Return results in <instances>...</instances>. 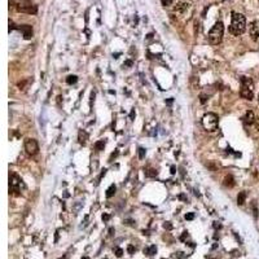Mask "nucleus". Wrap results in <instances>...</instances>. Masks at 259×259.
I'll list each match as a JSON object with an SVG mask.
<instances>
[{
  "label": "nucleus",
  "mask_w": 259,
  "mask_h": 259,
  "mask_svg": "<svg viewBox=\"0 0 259 259\" xmlns=\"http://www.w3.org/2000/svg\"><path fill=\"white\" fill-rule=\"evenodd\" d=\"M246 30V18L244 14L237 13V12H232V22L229 26V33L234 36L242 35Z\"/></svg>",
  "instance_id": "nucleus-1"
},
{
  "label": "nucleus",
  "mask_w": 259,
  "mask_h": 259,
  "mask_svg": "<svg viewBox=\"0 0 259 259\" xmlns=\"http://www.w3.org/2000/svg\"><path fill=\"white\" fill-rule=\"evenodd\" d=\"M223 33H224V25H223V22H220V21L215 22V25L211 27V30L209 31V35H207L209 43L213 44V45L220 44L222 43V39H223Z\"/></svg>",
  "instance_id": "nucleus-2"
},
{
  "label": "nucleus",
  "mask_w": 259,
  "mask_h": 259,
  "mask_svg": "<svg viewBox=\"0 0 259 259\" xmlns=\"http://www.w3.org/2000/svg\"><path fill=\"white\" fill-rule=\"evenodd\" d=\"M241 83V90H240V96L245 100H253L254 97V84L253 81L247 76H241L240 78Z\"/></svg>",
  "instance_id": "nucleus-3"
},
{
  "label": "nucleus",
  "mask_w": 259,
  "mask_h": 259,
  "mask_svg": "<svg viewBox=\"0 0 259 259\" xmlns=\"http://www.w3.org/2000/svg\"><path fill=\"white\" fill-rule=\"evenodd\" d=\"M219 124V118L215 113H206L202 117V126L206 131H215Z\"/></svg>",
  "instance_id": "nucleus-4"
},
{
  "label": "nucleus",
  "mask_w": 259,
  "mask_h": 259,
  "mask_svg": "<svg viewBox=\"0 0 259 259\" xmlns=\"http://www.w3.org/2000/svg\"><path fill=\"white\" fill-rule=\"evenodd\" d=\"M21 187H23L22 179L17 175L12 172L9 175V193L13 196H20L21 194Z\"/></svg>",
  "instance_id": "nucleus-5"
},
{
  "label": "nucleus",
  "mask_w": 259,
  "mask_h": 259,
  "mask_svg": "<svg viewBox=\"0 0 259 259\" xmlns=\"http://www.w3.org/2000/svg\"><path fill=\"white\" fill-rule=\"evenodd\" d=\"M14 8L17 12L27 13V14H35L38 12V7L31 3H18V4H14Z\"/></svg>",
  "instance_id": "nucleus-6"
},
{
  "label": "nucleus",
  "mask_w": 259,
  "mask_h": 259,
  "mask_svg": "<svg viewBox=\"0 0 259 259\" xmlns=\"http://www.w3.org/2000/svg\"><path fill=\"white\" fill-rule=\"evenodd\" d=\"M25 150L29 155H35L39 152V145L35 139H26L25 140Z\"/></svg>",
  "instance_id": "nucleus-7"
},
{
  "label": "nucleus",
  "mask_w": 259,
  "mask_h": 259,
  "mask_svg": "<svg viewBox=\"0 0 259 259\" xmlns=\"http://www.w3.org/2000/svg\"><path fill=\"white\" fill-rule=\"evenodd\" d=\"M249 34H250V36H252L253 40H258L259 39V21H254V22L250 23Z\"/></svg>",
  "instance_id": "nucleus-8"
},
{
  "label": "nucleus",
  "mask_w": 259,
  "mask_h": 259,
  "mask_svg": "<svg viewBox=\"0 0 259 259\" xmlns=\"http://www.w3.org/2000/svg\"><path fill=\"white\" fill-rule=\"evenodd\" d=\"M18 30L23 34V38H25L26 40H29V39L33 38V26H30V25H21V26H18Z\"/></svg>",
  "instance_id": "nucleus-9"
},
{
  "label": "nucleus",
  "mask_w": 259,
  "mask_h": 259,
  "mask_svg": "<svg viewBox=\"0 0 259 259\" xmlns=\"http://www.w3.org/2000/svg\"><path fill=\"white\" fill-rule=\"evenodd\" d=\"M242 121H244L245 124H253L255 122V115L252 110H247L244 115V118H242Z\"/></svg>",
  "instance_id": "nucleus-10"
},
{
  "label": "nucleus",
  "mask_w": 259,
  "mask_h": 259,
  "mask_svg": "<svg viewBox=\"0 0 259 259\" xmlns=\"http://www.w3.org/2000/svg\"><path fill=\"white\" fill-rule=\"evenodd\" d=\"M224 185H225V187H228V188L234 187V179H233L232 175H228V176H225V178H224Z\"/></svg>",
  "instance_id": "nucleus-11"
},
{
  "label": "nucleus",
  "mask_w": 259,
  "mask_h": 259,
  "mask_svg": "<svg viewBox=\"0 0 259 259\" xmlns=\"http://www.w3.org/2000/svg\"><path fill=\"white\" fill-rule=\"evenodd\" d=\"M87 137H88V135H87V132L86 131H79V144H82V145H84L86 144V141H87Z\"/></svg>",
  "instance_id": "nucleus-12"
},
{
  "label": "nucleus",
  "mask_w": 259,
  "mask_h": 259,
  "mask_svg": "<svg viewBox=\"0 0 259 259\" xmlns=\"http://www.w3.org/2000/svg\"><path fill=\"white\" fill-rule=\"evenodd\" d=\"M115 191H117V187H115L114 184H112L110 187L108 188V191H106V197H108V198H112L113 196L115 194Z\"/></svg>",
  "instance_id": "nucleus-13"
},
{
  "label": "nucleus",
  "mask_w": 259,
  "mask_h": 259,
  "mask_svg": "<svg viewBox=\"0 0 259 259\" xmlns=\"http://www.w3.org/2000/svg\"><path fill=\"white\" fill-rule=\"evenodd\" d=\"M104 148H105V140H99L95 143V149L97 152H101V150H104Z\"/></svg>",
  "instance_id": "nucleus-14"
},
{
  "label": "nucleus",
  "mask_w": 259,
  "mask_h": 259,
  "mask_svg": "<svg viewBox=\"0 0 259 259\" xmlns=\"http://www.w3.org/2000/svg\"><path fill=\"white\" fill-rule=\"evenodd\" d=\"M245 200H246V193L245 192H240L238 196H237V203L241 206V205H244L245 203Z\"/></svg>",
  "instance_id": "nucleus-15"
},
{
  "label": "nucleus",
  "mask_w": 259,
  "mask_h": 259,
  "mask_svg": "<svg viewBox=\"0 0 259 259\" xmlns=\"http://www.w3.org/2000/svg\"><path fill=\"white\" fill-rule=\"evenodd\" d=\"M189 8V4L188 3H182V4H179L175 7V12H184L185 9H188Z\"/></svg>",
  "instance_id": "nucleus-16"
},
{
  "label": "nucleus",
  "mask_w": 259,
  "mask_h": 259,
  "mask_svg": "<svg viewBox=\"0 0 259 259\" xmlns=\"http://www.w3.org/2000/svg\"><path fill=\"white\" fill-rule=\"evenodd\" d=\"M144 253L146 254V255H154L155 253H157V247L153 245V246H149V247H146V249H144Z\"/></svg>",
  "instance_id": "nucleus-17"
},
{
  "label": "nucleus",
  "mask_w": 259,
  "mask_h": 259,
  "mask_svg": "<svg viewBox=\"0 0 259 259\" xmlns=\"http://www.w3.org/2000/svg\"><path fill=\"white\" fill-rule=\"evenodd\" d=\"M157 175H158V171L154 170V169H149V170L145 172V176H148V178H155Z\"/></svg>",
  "instance_id": "nucleus-18"
},
{
  "label": "nucleus",
  "mask_w": 259,
  "mask_h": 259,
  "mask_svg": "<svg viewBox=\"0 0 259 259\" xmlns=\"http://www.w3.org/2000/svg\"><path fill=\"white\" fill-rule=\"evenodd\" d=\"M78 82V76L76 75H69L66 78V83L67 84H75Z\"/></svg>",
  "instance_id": "nucleus-19"
},
{
  "label": "nucleus",
  "mask_w": 259,
  "mask_h": 259,
  "mask_svg": "<svg viewBox=\"0 0 259 259\" xmlns=\"http://www.w3.org/2000/svg\"><path fill=\"white\" fill-rule=\"evenodd\" d=\"M207 100H209V96H206L205 93H201V95H200V103L201 104H206Z\"/></svg>",
  "instance_id": "nucleus-20"
},
{
  "label": "nucleus",
  "mask_w": 259,
  "mask_h": 259,
  "mask_svg": "<svg viewBox=\"0 0 259 259\" xmlns=\"http://www.w3.org/2000/svg\"><path fill=\"white\" fill-rule=\"evenodd\" d=\"M137 152H139V158H140V160H143L144 157H145V153H146V152H145V149H144V148H139V150H137Z\"/></svg>",
  "instance_id": "nucleus-21"
},
{
  "label": "nucleus",
  "mask_w": 259,
  "mask_h": 259,
  "mask_svg": "<svg viewBox=\"0 0 259 259\" xmlns=\"http://www.w3.org/2000/svg\"><path fill=\"white\" fill-rule=\"evenodd\" d=\"M106 171H108V170H106V169H104V170H103V171H101V174H100V176H99V178H97V184H99V183H100V180H101V179H103V178H104V176H105V174H106Z\"/></svg>",
  "instance_id": "nucleus-22"
},
{
  "label": "nucleus",
  "mask_w": 259,
  "mask_h": 259,
  "mask_svg": "<svg viewBox=\"0 0 259 259\" xmlns=\"http://www.w3.org/2000/svg\"><path fill=\"white\" fill-rule=\"evenodd\" d=\"M122 254H123V250L121 247H117L115 249V255L117 257H122Z\"/></svg>",
  "instance_id": "nucleus-23"
},
{
  "label": "nucleus",
  "mask_w": 259,
  "mask_h": 259,
  "mask_svg": "<svg viewBox=\"0 0 259 259\" xmlns=\"http://www.w3.org/2000/svg\"><path fill=\"white\" fill-rule=\"evenodd\" d=\"M161 2H162V4H163L164 7H167V5H171L174 0H161Z\"/></svg>",
  "instance_id": "nucleus-24"
},
{
  "label": "nucleus",
  "mask_w": 259,
  "mask_h": 259,
  "mask_svg": "<svg viewBox=\"0 0 259 259\" xmlns=\"http://www.w3.org/2000/svg\"><path fill=\"white\" fill-rule=\"evenodd\" d=\"M193 218H194V214H193V213H191V214H187V215H185V219H187V220H192Z\"/></svg>",
  "instance_id": "nucleus-25"
},
{
  "label": "nucleus",
  "mask_w": 259,
  "mask_h": 259,
  "mask_svg": "<svg viewBox=\"0 0 259 259\" xmlns=\"http://www.w3.org/2000/svg\"><path fill=\"white\" fill-rule=\"evenodd\" d=\"M253 211H254V216L257 218V216H258V209H257V205H255V203H253Z\"/></svg>",
  "instance_id": "nucleus-26"
},
{
  "label": "nucleus",
  "mask_w": 259,
  "mask_h": 259,
  "mask_svg": "<svg viewBox=\"0 0 259 259\" xmlns=\"http://www.w3.org/2000/svg\"><path fill=\"white\" fill-rule=\"evenodd\" d=\"M127 250H128V253H130V254H133V252H135V247H133L132 245H130V246L127 247Z\"/></svg>",
  "instance_id": "nucleus-27"
},
{
  "label": "nucleus",
  "mask_w": 259,
  "mask_h": 259,
  "mask_svg": "<svg viewBox=\"0 0 259 259\" xmlns=\"http://www.w3.org/2000/svg\"><path fill=\"white\" fill-rule=\"evenodd\" d=\"M118 153H119L118 150H115L114 153H112V155H110V162L113 161V158H115V157H117V155H118Z\"/></svg>",
  "instance_id": "nucleus-28"
},
{
  "label": "nucleus",
  "mask_w": 259,
  "mask_h": 259,
  "mask_svg": "<svg viewBox=\"0 0 259 259\" xmlns=\"http://www.w3.org/2000/svg\"><path fill=\"white\" fill-rule=\"evenodd\" d=\"M109 219H110V215H108V214H104V215H103V220H104V222H108Z\"/></svg>",
  "instance_id": "nucleus-29"
},
{
  "label": "nucleus",
  "mask_w": 259,
  "mask_h": 259,
  "mask_svg": "<svg viewBox=\"0 0 259 259\" xmlns=\"http://www.w3.org/2000/svg\"><path fill=\"white\" fill-rule=\"evenodd\" d=\"M123 66H132V61H131V60H127V61L123 64Z\"/></svg>",
  "instance_id": "nucleus-30"
},
{
  "label": "nucleus",
  "mask_w": 259,
  "mask_h": 259,
  "mask_svg": "<svg viewBox=\"0 0 259 259\" xmlns=\"http://www.w3.org/2000/svg\"><path fill=\"white\" fill-rule=\"evenodd\" d=\"M163 227H164V228H167V229H171V228H172V225H171L169 222H167V223H164Z\"/></svg>",
  "instance_id": "nucleus-31"
},
{
  "label": "nucleus",
  "mask_w": 259,
  "mask_h": 259,
  "mask_svg": "<svg viewBox=\"0 0 259 259\" xmlns=\"http://www.w3.org/2000/svg\"><path fill=\"white\" fill-rule=\"evenodd\" d=\"M133 115H135V110H132V112H131V114H130V117H131V119L133 118Z\"/></svg>",
  "instance_id": "nucleus-32"
},
{
  "label": "nucleus",
  "mask_w": 259,
  "mask_h": 259,
  "mask_svg": "<svg viewBox=\"0 0 259 259\" xmlns=\"http://www.w3.org/2000/svg\"><path fill=\"white\" fill-rule=\"evenodd\" d=\"M171 174H175V167H174V166L171 167Z\"/></svg>",
  "instance_id": "nucleus-33"
},
{
  "label": "nucleus",
  "mask_w": 259,
  "mask_h": 259,
  "mask_svg": "<svg viewBox=\"0 0 259 259\" xmlns=\"http://www.w3.org/2000/svg\"><path fill=\"white\" fill-rule=\"evenodd\" d=\"M109 232H110L109 234H110V236H112V234H113V232H114V229H113V228H110V229H109Z\"/></svg>",
  "instance_id": "nucleus-34"
},
{
  "label": "nucleus",
  "mask_w": 259,
  "mask_h": 259,
  "mask_svg": "<svg viewBox=\"0 0 259 259\" xmlns=\"http://www.w3.org/2000/svg\"><path fill=\"white\" fill-rule=\"evenodd\" d=\"M60 259H69V257H67V255H65V257H62V258H60Z\"/></svg>",
  "instance_id": "nucleus-35"
},
{
  "label": "nucleus",
  "mask_w": 259,
  "mask_h": 259,
  "mask_svg": "<svg viewBox=\"0 0 259 259\" xmlns=\"http://www.w3.org/2000/svg\"><path fill=\"white\" fill-rule=\"evenodd\" d=\"M82 259H90V258H88V257H84V258H82Z\"/></svg>",
  "instance_id": "nucleus-36"
},
{
  "label": "nucleus",
  "mask_w": 259,
  "mask_h": 259,
  "mask_svg": "<svg viewBox=\"0 0 259 259\" xmlns=\"http://www.w3.org/2000/svg\"><path fill=\"white\" fill-rule=\"evenodd\" d=\"M258 100H259V99H258Z\"/></svg>",
  "instance_id": "nucleus-37"
}]
</instances>
